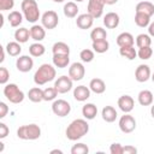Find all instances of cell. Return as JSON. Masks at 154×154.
Listing matches in <instances>:
<instances>
[{
  "instance_id": "cell-1",
  "label": "cell",
  "mask_w": 154,
  "mask_h": 154,
  "mask_svg": "<svg viewBox=\"0 0 154 154\" xmlns=\"http://www.w3.org/2000/svg\"><path fill=\"white\" fill-rule=\"evenodd\" d=\"M89 131V124L87 123V119H75L72 120L65 131V135L67 137V140L70 141H77L79 138H82L83 136H85Z\"/></svg>"
},
{
  "instance_id": "cell-2",
  "label": "cell",
  "mask_w": 154,
  "mask_h": 154,
  "mask_svg": "<svg viewBox=\"0 0 154 154\" xmlns=\"http://www.w3.org/2000/svg\"><path fill=\"white\" fill-rule=\"evenodd\" d=\"M55 67L51 64H42L34 73V82L36 85H43L55 78Z\"/></svg>"
},
{
  "instance_id": "cell-3",
  "label": "cell",
  "mask_w": 154,
  "mask_h": 154,
  "mask_svg": "<svg viewBox=\"0 0 154 154\" xmlns=\"http://www.w3.org/2000/svg\"><path fill=\"white\" fill-rule=\"evenodd\" d=\"M20 8L24 18L28 22L36 23L40 19V10L35 0H23L20 4Z\"/></svg>"
},
{
  "instance_id": "cell-4",
  "label": "cell",
  "mask_w": 154,
  "mask_h": 154,
  "mask_svg": "<svg viewBox=\"0 0 154 154\" xmlns=\"http://www.w3.org/2000/svg\"><path fill=\"white\" fill-rule=\"evenodd\" d=\"M17 136L24 141H34L40 138L41 136V128L37 124H28L22 125L17 130Z\"/></svg>"
},
{
  "instance_id": "cell-5",
  "label": "cell",
  "mask_w": 154,
  "mask_h": 154,
  "mask_svg": "<svg viewBox=\"0 0 154 154\" xmlns=\"http://www.w3.org/2000/svg\"><path fill=\"white\" fill-rule=\"evenodd\" d=\"M4 95L6 96V99L10 102L16 103V105L17 103H20L24 100V97H25L24 93L14 83H8V84H6L4 87Z\"/></svg>"
},
{
  "instance_id": "cell-6",
  "label": "cell",
  "mask_w": 154,
  "mask_h": 154,
  "mask_svg": "<svg viewBox=\"0 0 154 154\" xmlns=\"http://www.w3.org/2000/svg\"><path fill=\"white\" fill-rule=\"evenodd\" d=\"M58 23H59V17L55 11L48 10L41 16V25H43L45 29H48V30L55 29Z\"/></svg>"
},
{
  "instance_id": "cell-7",
  "label": "cell",
  "mask_w": 154,
  "mask_h": 154,
  "mask_svg": "<svg viewBox=\"0 0 154 154\" xmlns=\"http://www.w3.org/2000/svg\"><path fill=\"white\" fill-rule=\"evenodd\" d=\"M52 112L58 117H61V118L66 117L71 112V105L66 100H63V99L54 100L52 103Z\"/></svg>"
},
{
  "instance_id": "cell-8",
  "label": "cell",
  "mask_w": 154,
  "mask_h": 154,
  "mask_svg": "<svg viewBox=\"0 0 154 154\" xmlns=\"http://www.w3.org/2000/svg\"><path fill=\"white\" fill-rule=\"evenodd\" d=\"M119 129L124 134H130L136 129V119L129 114V113H124V116L120 117L119 122H118Z\"/></svg>"
},
{
  "instance_id": "cell-9",
  "label": "cell",
  "mask_w": 154,
  "mask_h": 154,
  "mask_svg": "<svg viewBox=\"0 0 154 154\" xmlns=\"http://www.w3.org/2000/svg\"><path fill=\"white\" fill-rule=\"evenodd\" d=\"M105 0H88V7L87 12L94 18H100L103 13V7H105Z\"/></svg>"
},
{
  "instance_id": "cell-10",
  "label": "cell",
  "mask_w": 154,
  "mask_h": 154,
  "mask_svg": "<svg viewBox=\"0 0 154 154\" xmlns=\"http://www.w3.org/2000/svg\"><path fill=\"white\" fill-rule=\"evenodd\" d=\"M72 83H73V81L70 78L69 75L67 76H60L54 82V87L59 94H65L72 89Z\"/></svg>"
},
{
  "instance_id": "cell-11",
  "label": "cell",
  "mask_w": 154,
  "mask_h": 154,
  "mask_svg": "<svg viewBox=\"0 0 154 154\" xmlns=\"http://www.w3.org/2000/svg\"><path fill=\"white\" fill-rule=\"evenodd\" d=\"M85 75V67L82 63H72L69 67V76L72 81H81Z\"/></svg>"
},
{
  "instance_id": "cell-12",
  "label": "cell",
  "mask_w": 154,
  "mask_h": 154,
  "mask_svg": "<svg viewBox=\"0 0 154 154\" xmlns=\"http://www.w3.org/2000/svg\"><path fill=\"white\" fill-rule=\"evenodd\" d=\"M16 67L20 72H29L34 67V60L29 55H19L16 60Z\"/></svg>"
},
{
  "instance_id": "cell-13",
  "label": "cell",
  "mask_w": 154,
  "mask_h": 154,
  "mask_svg": "<svg viewBox=\"0 0 154 154\" xmlns=\"http://www.w3.org/2000/svg\"><path fill=\"white\" fill-rule=\"evenodd\" d=\"M152 76V72H150V67L146 64H141L136 67V71H135V79L140 83H143V82H147Z\"/></svg>"
},
{
  "instance_id": "cell-14",
  "label": "cell",
  "mask_w": 154,
  "mask_h": 154,
  "mask_svg": "<svg viewBox=\"0 0 154 154\" xmlns=\"http://www.w3.org/2000/svg\"><path fill=\"white\" fill-rule=\"evenodd\" d=\"M118 107L120 111H123L124 113H130L134 109L135 106V101L130 95H122L118 99Z\"/></svg>"
},
{
  "instance_id": "cell-15",
  "label": "cell",
  "mask_w": 154,
  "mask_h": 154,
  "mask_svg": "<svg viewBox=\"0 0 154 154\" xmlns=\"http://www.w3.org/2000/svg\"><path fill=\"white\" fill-rule=\"evenodd\" d=\"M93 23H94V18L87 12V13H82L79 16H77V19H76V25L82 29V30H87V29H90L93 26Z\"/></svg>"
},
{
  "instance_id": "cell-16",
  "label": "cell",
  "mask_w": 154,
  "mask_h": 154,
  "mask_svg": "<svg viewBox=\"0 0 154 154\" xmlns=\"http://www.w3.org/2000/svg\"><path fill=\"white\" fill-rule=\"evenodd\" d=\"M90 88L89 87H85V85H77L75 89H73V97L75 100L79 101V102H83V101H87L89 97H90Z\"/></svg>"
},
{
  "instance_id": "cell-17",
  "label": "cell",
  "mask_w": 154,
  "mask_h": 154,
  "mask_svg": "<svg viewBox=\"0 0 154 154\" xmlns=\"http://www.w3.org/2000/svg\"><path fill=\"white\" fill-rule=\"evenodd\" d=\"M119 22H120L119 14L116 12H108L103 17V25L107 29H116L119 25Z\"/></svg>"
},
{
  "instance_id": "cell-18",
  "label": "cell",
  "mask_w": 154,
  "mask_h": 154,
  "mask_svg": "<svg viewBox=\"0 0 154 154\" xmlns=\"http://www.w3.org/2000/svg\"><path fill=\"white\" fill-rule=\"evenodd\" d=\"M30 36L34 41L36 42H41L45 36H46V29L43 25H38V24H34L30 28Z\"/></svg>"
},
{
  "instance_id": "cell-19",
  "label": "cell",
  "mask_w": 154,
  "mask_h": 154,
  "mask_svg": "<svg viewBox=\"0 0 154 154\" xmlns=\"http://www.w3.org/2000/svg\"><path fill=\"white\" fill-rule=\"evenodd\" d=\"M135 43V37L130 34V32H122L117 36V45L119 47H129V46H134Z\"/></svg>"
},
{
  "instance_id": "cell-20",
  "label": "cell",
  "mask_w": 154,
  "mask_h": 154,
  "mask_svg": "<svg viewBox=\"0 0 154 154\" xmlns=\"http://www.w3.org/2000/svg\"><path fill=\"white\" fill-rule=\"evenodd\" d=\"M53 65L58 69H65L70 64V57L69 54H53L52 58Z\"/></svg>"
},
{
  "instance_id": "cell-21",
  "label": "cell",
  "mask_w": 154,
  "mask_h": 154,
  "mask_svg": "<svg viewBox=\"0 0 154 154\" xmlns=\"http://www.w3.org/2000/svg\"><path fill=\"white\" fill-rule=\"evenodd\" d=\"M137 100H138V103L141 106H150L153 103V100H154L153 93L150 90H147V89L141 90L137 95Z\"/></svg>"
},
{
  "instance_id": "cell-22",
  "label": "cell",
  "mask_w": 154,
  "mask_h": 154,
  "mask_svg": "<svg viewBox=\"0 0 154 154\" xmlns=\"http://www.w3.org/2000/svg\"><path fill=\"white\" fill-rule=\"evenodd\" d=\"M101 116H102V119L106 123H113L118 117L117 111L113 106H105L101 111Z\"/></svg>"
},
{
  "instance_id": "cell-23",
  "label": "cell",
  "mask_w": 154,
  "mask_h": 154,
  "mask_svg": "<svg viewBox=\"0 0 154 154\" xmlns=\"http://www.w3.org/2000/svg\"><path fill=\"white\" fill-rule=\"evenodd\" d=\"M135 11H136V12L144 13V14L152 17V16L154 14V5H153L150 1H140V2L136 5Z\"/></svg>"
},
{
  "instance_id": "cell-24",
  "label": "cell",
  "mask_w": 154,
  "mask_h": 154,
  "mask_svg": "<svg viewBox=\"0 0 154 154\" xmlns=\"http://www.w3.org/2000/svg\"><path fill=\"white\" fill-rule=\"evenodd\" d=\"M89 88L95 94H102L106 90V83L101 78H93L89 82Z\"/></svg>"
},
{
  "instance_id": "cell-25",
  "label": "cell",
  "mask_w": 154,
  "mask_h": 154,
  "mask_svg": "<svg viewBox=\"0 0 154 154\" xmlns=\"http://www.w3.org/2000/svg\"><path fill=\"white\" fill-rule=\"evenodd\" d=\"M97 114V107L94 103H85L82 107V116L87 119V120H91L96 117Z\"/></svg>"
},
{
  "instance_id": "cell-26",
  "label": "cell",
  "mask_w": 154,
  "mask_h": 154,
  "mask_svg": "<svg viewBox=\"0 0 154 154\" xmlns=\"http://www.w3.org/2000/svg\"><path fill=\"white\" fill-rule=\"evenodd\" d=\"M78 6H77V4L75 2V1H69V2H66L65 5H64V8H63V11H64V14H65V17H67V18H75V17H77V14H78Z\"/></svg>"
},
{
  "instance_id": "cell-27",
  "label": "cell",
  "mask_w": 154,
  "mask_h": 154,
  "mask_svg": "<svg viewBox=\"0 0 154 154\" xmlns=\"http://www.w3.org/2000/svg\"><path fill=\"white\" fill-rule=\"evenodd\" d=\"M30 36V29H26V28H19L14 31V40L19 43H25L28 42Z\"/></svg>"
},
{
  "instance_id": "cell-28",
  "label": "cell",
  "mask_w": 154,
  "mask_h": 154,
  "mask_svg": "<svg viewBox=\"0 0 154 154\" xmlns=\"http://www.w3.org/2000/svg\"><path fill=\"white\" fill-rule=\"evenodd\" d=\"M28 97L32 102H41V101H43V90L40 87H34V88L29 89Z\"/></svg>"
},
{
  "instance_id": "cell-29",
  "label": "cell",
  "mask_w": 154,
  "mask_h": 154,
  "mask_svg": "<svg viewBox=\"0 0 154 154\" xmlns=\"http://www.w3.org/2000/svg\"><path fill=\"white\" fill-rule=\"evenodd\" d=\"M7 19H8V23L12 28H17L23 22V13H20L19 11H12L7 16Z\"/></svg>"
},
{
  "instance_id": "cell-30",
  "label": "cell",
  "mask_w": 154,
  "mask_h": 154,
  "mask_svg": "<svg viewBox=\"0 0 154 154\" xmlns=\"http://www.w3.org/2000/svg\"><path fill=\"white\" fill-rule=\"evenodd\" d=\"M91 48L94 52L99 53V54H102L105 52L108 51L109 48V43L107 40H100V41H93L91 43Z\"/></svg>"
},
{
  "instance_id": "cell-31",
  "label": "cell",
  "mask_w": 154,
  "mask_h": 154,
  "mask_svg": "<svg viewBox=\"0 0 154 154\" xmlns=\"http://www.w3.org/2000/svg\"><path fill=\"white\" fill-rule=\"evenodd\" d=\"M6 52L8 55L11 57H19L20 52H22V47H20V43L17 42V41H12V42H8L6 45Z\"/></svg>"
},
{
  "instance_id": "cell-32",
  "label": "cell",
  "mask_w": 154,
  "mask_h": 154,
  "mask_svg": "<svg viewBox=\"0 0 154 154\" xmlns=\"http://www.w3.org/2000/svg\"><path fill=\"white\" fill-rule=\"evenodd\" d=\"M46 52V48L45 46L41 43V42H35L32 45H30L29 47V53L31 57H35V58H38V57H42Z\"/></svg>"
},
{
  "instance_id": "cell-33",
  "label": "cell",
  "mask_w": 154,
  "mask_h": 154,
  "mask_svg": "<svg viewBox=\"0 0 154 154\" xmlns=\"http://www.w3.org/2000/svg\"><path fill=\"white\" fill-rule=\"evenodd\" d=\"M119 54L123 58H126L128 60H134L137 57V51L135 49L134 46L129 47H119Z\"/></svg>"
},
{
  "instance_id": "cell-34",
  "label": "cell",
  "mask_w": 154,
  "mask_h": 154,
  "mask_svg": "<svg viewBox=\"0 0 154 154\" xmlns=\"http://www.w3.org/2000/svg\"><path fill=\"white\" fill-rule=\"evenodd\" d=\"M135 24L140 28H147L150 24V17L144 13L136 12L135 13Z\"/></svg>"
},
{
  "instance_id": "cell-35",
  "label": "cell",
  "mask_w": 154,
  "mask_h": 154,
  "mask_svg": "<svg viewBox=\"0 0 154 154\" xmlns=\"http://www.w3.org/2000/svg\"><path fill=\"white\" fill-rule=\"evenodd\" d=\"M90 38L91 41H100V40H106L107 38V31L101 28V26H96L91 30L90 32Z\"/></svg>"
},
{
  "instance_id": "cell-36",
  "label": "cell",
  "mask_w": 154,
  "mask_h": 154,
  "mask_svg": "<svg viewBox=\"0 0 154 154\" xmlns=\"http://www.w3.org/2000/svg\"><path fill=\"white\" fill-rule=\"evenodd\" d=\"M52 52H53V54H69L70 55V47L67 43L59 41L53 45Z\"/></svg>"
},
{
  "instance_id": "cell-37",
  "label": "cell",
  "mask_w": 154,
  "mask_h": 154,
  "mask_svg": "<svg viewBox=\"0 0 154 154\" xmlns=\"http://www.w3.org/2000/svg\"><path fill=\"white\" fill-rule=\"evenodd\" d=\"M152 43V36L149 34H140L136 37V46L138 48L142 47H148Z\"/></svg>"
},
{
  "instance_id": "cell-38",
  "label": "cell",
  "mask_w": 154,
  "mask_h": 154,
  "mask_svg": "<svg viewBox=\"0 0 154 154\" xmlns=\"http://www.w3.org/2000/svg\"><path fill=\"white\" fill-rule=\"evenodd\" d=\"M58 94L59 93L55 89V87H48V88L43 89V101H53V100H55Z\"/></svg>"
},
{
  "instance_id": "cell-39",
  "label": "cell",
  "mask_w": 154,
  "mask_h": 154,
  "mask_svg": "<svg viewBox=\"0 0 154 154\" xmlns=\"http://www.w3.org/2000/svg\"><path fill=\"white\" fill-rule=\"evenodd\" d=\"M152 55H153V49L150 48V46L138 48V51H137V57L142 60H148L152 58Z\"/></svg>"
},
{
  "instance_id": "cell-40",
  "label": "cell",
  "mask_w": 154,
  "mask_h": 154,
  "mask_svg": "<svg viewBox=\"0 0 154 154\" xmlns=\"http://www.w3.org/2000/svg\"><path fill=\"white\" fill-rule=\"evenodd\" d=\"M79 58L83 63H90V61L94 60V51L89 49V48L82 49L81 53H79Z\"/></svg>"
},
{
  "instance_id": "cell-41",
  "label": "cell",
  "mask_w": 154,
  "mask_h": 154,
  "mask_svg": "<svg viewBox=\"0 0 154 154\" xmlns=\"http://www.w3.org/2000/svg\"><path fill=\"white\" fill-rule=\"evenodd\" d=\"M89 148L84 143H76L71 148V154H88Z\"/></svg>"
},
{
  "instance_id": "cell-42",
  "label": "cell",
  "mask_w": 154,
  "mask_h": 154,
  "mask_svg": "<svg viewBox=\"0 0 154 154\" xmlns=\"http://www.w3.org/2000/svg\"><path fill=\"white\" fill-rule=\"evenodd\" d=\"M14 6V0H0V11H8L12 10Z\"/></svg>"
},
{
  "instance_id": "cell-43",
  "label": "cell",
  "mask_w": 154,
  "mask_h": 154,
  "mask_svg": "<svg viewBox=\"0 0 154 154\" xmlns=\"http://www.w3.org/2000/svg\"><path fill=\"white\" fill-rule=\"evenodd\" d=\"M10 78V72L6 67H0V84H6Z\"/></svg>"
},
{
  "instance_id": "cell-44",
  "label": "cell",
  "mask_w": 154,
  "mask_h": 154,
  "mask_svg": "<svg viewBox=\"0 0 154 154\" xmlns=\"http://www.w3.org/2000/svg\"><path fill=\"white\" fill-rule=\"evenodd\" d=\"M111 154H123V146L120 143H112L109 146Z\"/></svg>"
},
{
  "instance_id": "cell-45",
  "label": "cell",
  "mask_w": 154,
  "mask_h": 154,
  "mask_svg": "<svg viewBox=\"0 0 154 154\" xmlns=\"http://www.w3.org/2000/svg\"><path fill=\"white\" fill-rule=\"evenodd\" d=\"M10 132V129L8 126L5 124V123H0V138H5Z\"/></svg>"
},
{
  "instance_id": "cell-46",
  "label": "cell",
  "mask_w": 154,
  "mask_h": 154,
  "mask_svg": "<svg viewBox=\"0 0 154 154\" xmlns=\"http://www.w3.org/2000/svg\"><path fill=\"white\" fill-rule=\"evenodd\" d=\"M137 153V148L128 144V146H123V154H136Z\"/></svg>"
},
{
  "instance_id": "cell-47",
  "label": "cell",
  "mask_w": 154,
  "mask_h": 154,
  "mask_svg": "<svg viewBox=\"0 0 154 154\" xmlns=\"http://www.w3.org/2000/svg\"><path fill=\"white\" fill-rule=\"evenodd\" d=\"M7 112H8L7 105H6L5 102H0V118H1V119L5 118L6 114H7Z\"/></svg>"
},
{
  "instance_id": "cell-48",
  "label": "cell",
  "mask_w": 154,
  "mask_h": 154,
  "mask_svg": "<svg viewBox=\"0 0 154 154\" xmlns=\"http://www.w3.org/2000/svg\"><path fill=\"white\" fill-rule=\"evenodd\" d=\"M148 34H149L152 37H154V22H152V23L148 25Z\"/></svg>"
},
{
  "instance_id": "cell-49",
  "label": "cell",
  "mask_w": 154,
  "mask_h": 154,
  "mask_svg": "<svg viewBox=\"0 0 154 154\" xmlns=\"http://www.w3.org/2000/svg\"><path fill=\"white\" fill-rule=\"evenodd\" d=\"M1 48V58H0V63H2L4 60H5V51H6V48L5 47H0Z\"/></svg>"
},
{
  "instance_id": "cell-50",
  "label": "cell",
  "mask_w": 154,
  "mask_h": 154,
  "mask_svg": "<svg viewBox=\"0 0 154 154\" xmlns=\"http://www.w3.org/2000/svg\"><path fill=\"white\" fill-rule=\"evenodd\" d=\"M117 2H118V0H105V4L106 5H114Z\"/></svg>"
},
{
  "instance_id": "cell-51",
  "label": "cell",
  "mask_w": 154,
  "mask_h": 154,
  "mask_svg": "<svg viewBox=\"0 0 154 154\" xmlns=\"http://www.w3.org/2000/svg\"><path fill=\"white\" fill-rule=\"evenodd\" d=\"M54 153H58V154H63V152H61L60 149H53V150H51V154H54Z\"/></svg>"
},
{
  "instance_id": "cell-52",
  "label": "cell",
  "mask_w": 154,
  "mask_h": 154,
  "mask_svg": "<svg viewBox=\"0 0 154 154\" xmlns=\"http://www.w3.org/2000/svg\"><path fill=\"white\" fill-rule=\"evenodd\" d=\"M150 114H152V117L154 118V103H152V107H150Z\"/></svg>"
},
{
  "instance_id": "cell-53",
  "label": "cell",
  "mask_w": 154,
  "mask_h": 154,
  "mask_svg": "<svg viewBox=\"0 0 154 154\" xmlns=\"http://www.w3.org/2000/svg\"><path fill=\"white\" fill-rule=\"evenodd\" d=\"M4 150V143L2 142H0V153Z\"/></svg>"
},
{
  "instance_id": "cell-54",
  "label": "cell",
  "mask_w": 154,
  "mask_h": 154,
  "mask_svg": "<svg viewBox=\"0 0 154 154\" xmlns=\"http://www.w3.org/2000/svg\"><path fill=\"white\" fill-rule=\"evenodd\" d=\"M53 1H54V2H64L65 0H53Z\"/></svg>"
},
{
  "instance_id": "cell-55",
  "label": "cell",
  "mask_w": 154,
  "mask_h": 154,
  "mask_svg": "<svg viewBox=\"0 0 154 154\" xmlns=\"http://www.w3.org/2000/svg\"><path fill=\"white\" fill-rule=\"evenodd\" d=\"M150 78H152V81H153V83H154V72H153V75L150 76Z\"/></svg>"
},
{
  "instance_id": "cell-56",
  "label": "cell",
  "mask_w": 154,
  "mask_h": 154,
  "mask_svg": "<svg viewBox=\"0 0 154 154\" xmlns=\"http://www.w3.org/2000/svg\"><path fill=\"white\" fill-rule=\"evenodd\" d=\"M73 1H76V2H82V1H84V0H73Z\"/></svg>"
}]
</instances>
